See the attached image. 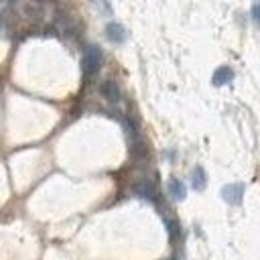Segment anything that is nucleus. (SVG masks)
Masks as SVG:
<instances>
[{
  "instance_id": "f257e3e1",
  "label": "nucleus",
  "mask_w": 260,
  "mask_h": 260,
  "mask_svg": "<svg viewBox=\"0 0 260 260\" xmlns=\"http://www.w3.org/2000/svg\"><path fill=\"white\" fill-rule=\"evenodd\" d=\"M102 65V49L98 45H89L83 53V61H81V67H83V75L85 77H91L98 73Z\"/></svg>"
},
{
  "instance_id": "f03ea898",
  "label": "nucleus",
  "mask_w": 260,
  "mask_h": 260,
  "mask_svg": "<svg viewBox=\"0 0 260 260\" xmlns=\"http://www.w3.org/2000/svg\"><path fill=\"white\" fill-rule=\"evenodd\" d=\"M242 195H244V185L242 183H230V185L221 187V197L230 205H238L242 201Z\"/></svg>"
},
{
  "instance_id": "7ed1b4c3",
  "label": "nucleus",
  "mask_w": 260,
  "mask_h": 260,
  "mask_svg": "<svg viewBox=\"0 0 260 260\" xmlns=\"http://www.w3.org/2000/svg\"><path fill=\"white\" fill-rule=\"evenodd\" d=\"M106 37H108V41H112V43H124V41H126V28H124L120 22L112 20V22L106 24Z\"/></svg>"
},
{
  "instance_id": "20e7f679",
  "label": "nucleus",
  "mask_w": 260,
  "mask_h": 260,
  "mask_svg": "<svg viewBox=\"0 0 260 260\" xmlns=\"http://www.w3.org/2000/svg\"><path fill=\"white\" fill-rule=\"evenodd\" d=\"M232 79H234V71H232V67L221 65V67L215 69V73H213V77H211V83H213L215 87H219V85L230 83Z\"/></svg>"
},
{
  "instance_id": "39448f33",
  "label": "nucleus",
  "mask_w": 260,
  "mask_h": 260,
  "mask_svg": "<svg viewBox=\"0 0 260 260\" xmlns=\"http://www.w3.org/2000/svg\"><path fill=\"white\" fill-rule=\"evenodd\" d=\"M20 14L26 16V18H39V16H43V4L37 2V0L22 2L20 4Z\"/></svg>"
},
{
  "instance_id": "423d86ee",
  "label": "nucleus",
  "mask_w": 260,
  "mask_h": 260,
  "mask_svg": "<svg viewBox=\"0 0 260 260\" xmlns=\"http://www.w3.org/2000/svg\"><path fill=\"white\" fill-rule=\"evenodd\" d=\"M102 95H104L108 102L116 104V102L120 100V89H118V85H116L114 81H104V83H102Z\"/></svg>"
},
{
  "instance_id": "0eeeda50",
  "label": "nucleus",
  "mask_w": 260,
  "mask_h": 260,
  "mask_svg": "<svg viewBox=\"0 0 260 260\" xmlns=\"http://www.w3.org/2000/svg\"><path fill=\"white\" fill-rule=\"evenodd\" d=\"M205 183H207V177H205V171L201 167H195L193 173H191V187L195 191H203L205 189Z\"/></svg>"
},
{
  "instance_id": "6e6552de",
  "label": "nucleus",
  "mask_w": 260,
  "mask_h": 260,
  "mask_svg": "<svg viewBox=\"0 0 260 260\" xmlns=\"http://www.w3.org/2000/svg\"><path fill=\"white\" fill-rule=\"evenodd\" d=\"M169 195H171L173 199L181 201V199H185L187 189H185V185H183L179 179H171V181H169Z\"/></svg>"
},
{
  "instance_id": "1a4fd4ad",
  "label": "nucleus",
  "mask_w": 260,
  "mask_h": 260,
  "mask_svg": "<svg viewBox=\"0 0 260 260\" xmlns=\"http://www.w3.org/2000/svg\"><path fill=\"white\" fill-rule=\"evenodd\" d=\"M134 191H136L138 195H142V197H148V199L154 197V189H152V185H150L148 181H140V183L134 187Z\"/></svg>"
},
{
  "instance_id": "9d476101",
  "label": "nucleus",
  "mask_w": 260,
  "mask_h": 260,
  "mask_svg": "<svg viewBox=\"0 0 260 260\" xmlns=\"http://www.w3.org/2000/svg\"><path fill=\"white\" fill-rule=\"evenodd\" d=\"M250 14H252V20H254L256 24H260V4H254L252 10H250Z\"/></svg>"
},
{
  "instance_id": "9b49d317",
  "label": "nucleus",
  "mask_w": 260,
  "mask_h": 260,
  "mask_svg": "<svg viewBox=\"0 0 260 260\" xmlns=\"http://www.w3.org/2000/svg\"><path fill=\"white\" fill-rule=\"evenodd\" d=\"M2 2H4V0H0V4H2Z\"/></svg>"
}]
</instances>
